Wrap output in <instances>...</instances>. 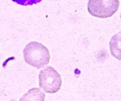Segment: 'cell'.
I'll list each match as a JSON object with an SVG mask.
<instances>
[{"instance_id":"6da1fadb","label":"cell","mask_w":121,"mask_h":101,"mask_svg":"<svg viewBox=\"0 0 121 101\" xmlns=\"http://www.w3.org/2000/svg\"><path fill=\"white\" fill-rule=\"evenodd\" d=\"M23 57L28 65L36 69H41L50 61L48 49L43 44L36 41L30 42L25 46Z\"/></svg>"},{"instance_id":"7a4b0ae2","label":"cell","mask_w":121,"mask_h":101,"mask_svg":"<svg viewBox=\"0 0 121 101\" xmlns=\"http://www.w3.org/2000/svg\"><path fill=\"white\" fill-rule=\"evenodd\" d=\"M119 0H89L88 12L94 17L106 19L112 17L118 11Z\"/></svg>"},{"instance_id":"3957f363","label":"cell","mask_w":121,"mask_h":101,"mask_svg":"<svg viewBox=\"0 0 121 101\" xmlns=\"http://www.w3.org/2000/svg\"><path fill=\"white\" fill-rule=\"evenodd\" d=\"M40 87L44 92L54 94L60 89L62 79L60 74L52 66L43 69L39 75Z\"/></svg>"},{"instance_id":"277c9868","label":"cell","mask_w":121,"mask_h":101,"mask_svg":"<svg viewBox=\"0 0 121 101\" xmlns=\"http://www.w3.org/2000/svg\"><path fill=\"white\" fill-rule=\"evenodd\" d=\"M112 55L119 61H121V32H117L112 36L109 42Z\"/></svg>"},{"instance_id":"5b68a950","label":"cell","mask_w":121,"mask_h":101,"mask_svg":"<svg viewBox=\"0 0 121 101\" xmlns=\"http://www.w3.org/2000/svg\"><path fill=\"white\" fill-rule=\"evenodd\" d=\"M45 95L40 88H32L22 96L19 101H44Z\"/></svg>"},{"instance_id":"8992f818","label":"cell","mask_w":121,"mask_h":101,"mask_svg":"<svg viewBox=\"0 0 121 101\" xmlns=\"http://www.w3.org/2000/svg\"><path fill=\"white\" fill-rule=\"evenodd\" d=\"M12 1L15 3H17V4L22 6H30L37 4V3H40L42 0H12Z\"/></svg>"},{"instance_id":"52a82bcc","label":"cell","mask_w":121,"mask_h":101,"mask_svg":"<svg viewBox=\"0 0 121 101\" xmlns=\"http://www.w3.org/2000/svg\"><path fill=\"white\" fill-rule=\"evenodd\" d=\"M120 19H121V14H120Z\"/></svg>"}]
</instances>
